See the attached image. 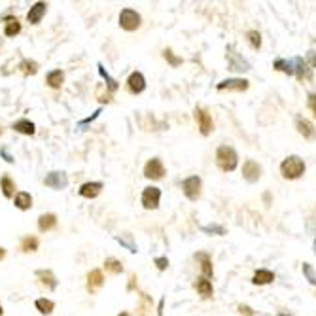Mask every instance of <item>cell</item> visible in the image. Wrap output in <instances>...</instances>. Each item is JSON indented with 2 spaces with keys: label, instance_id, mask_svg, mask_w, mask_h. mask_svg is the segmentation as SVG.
Masks as SVG:
<instances>
[{
  "label": "cell",
  "instance_id": "obj_14",
  "mask_svg": "<svg viewBox=\"0 0 316 316\" xmlns=\"http://www.w3.org/2000/svg\"><path fill=\"white\" fill-rule=\"evenodd\" d=\"M103 182H85L82 184V188H80V195L85 197V199H95L101 195V191H103Z\"/></svg>",
  "mask_w": 316,
  "mask_h": 316
},
{
  "label": "cell",
  "instance_id": "obj_3",
  "mask_svg": "<svg viewBox=\"0 0 316 316\" xmlns=\"http://www.w3.org/2000/svg\"><path fill=\"white\" fill-rule=\"evenodd\" d=\"M140 13L137 10H133V8H125V10H121L119 13V27L127 32H133L137 31L138 27H140Z\"/></svg>",
  "mask_w": 316,
  "mask_h": 316
},
{
  "label": "cell",
  "instance_id": "obj_10",
  "mask_svg": "<svg viewBox=\"0 0 316 316\" xmlns=\"http://www.w3.org/2000/svg\"><path fill=\"white\" fill-rule=\"evenodd\" d=\"M243 176L246 182L254 184V182H258L260 176H262V167H260L256 161H252V159H246L243 165Z\"/></svg>",
  "mask_w": 316,
  "mask_h": 316
},
{
  "label": "cell",
  "instance_id": "obj_6",
  "mask_svg": "<svg viewBox=\"0 0 316 316\" xmlns=\"http://www.w3.org/2000/svg\"><path fill=\"white\" fill-rule=\"evenodd\" d=\"M159 201H161V190L154 188V186H148L142 191V207L146 211H156L159 207Z\"/></svg>",
  "mask_w": 316,
  "mask_h": 316
},
{
  "label": "cell",
  "instance_id": "obj_17",
  "mask_svg": "<svg viewBox=\"0 0 316 316\" xmlns=\"http://www.w3.org/2000/svg\"><path fill=\"white\" fill-rule=\"evenodd\" d=\"M36 276H38L40 284H42L46 290H55V288H57V278H55V274H53L52 271L40 269V271L36 273Z\"/></svg>",
  "mask_w": 316,
  "mask_h": 316
},
{
  "label": "cell",
  "instance_id": "obj_32",
  "mask_svg": "<svg viewBox=\"0 0 316 316\" xmlns=\"http://www.w3.org/2000/svg\"><path fill=\"white\" fill-rule=\"evenodd\" d=\"M274 68L284 74H290V76L294 74V63H292V61H286V59H276V61H274Z\"/></svg>",
  "mask_w": 316,
  "mask_h": 316
},
{
  "label": "cell",
  "instance_id": "obj_47",
  "mask_svg": "<svg viewBox=\"0 0 316 316\" xmlns=\"http://www.w3.org/2000/svg\"><path fill=\"white\" fill-rule=\"evenodd\" d=\"M4 315V311H2V305H0V316Z\"/></svg>",
  "mask_w": 316,
  "mask_h": 316
},
{
  "label": "cell",
  "instance_id": "obj_18",
  "mask_svg": "<svg viewBox=\"0 0 316 316\" xmlns=\"http://www.w3.org/2000/svg\"><path fill=\"white\" fill-rule=\"evenodd\" d=\"M195 290H197L201 297H205V299H209V297H212V294H214V288H212V282L209 280V278H205V276H201V278H197V282H195Z\"/></svg>",
  "mask_w": 316,
  "mask_h": 316
},
{
  "label": "cell",
  "instance_id": "obj_11",
  "mask_svg": "<svg viewBox=\"0 0 316 316\" xmlns=\"http://www.w3.org/2000/svg\"><path fill=\"white\" fill-rule=\"evenodd\" d=\"M248 85H250L248 80H243V78H229V80H223V82L218 84V91H223V89H229V91H246Z\"/></svg>",
  "mask_w": 316,
  "mask_h": 316
},
{
  "label": "cell",
  "instance_id": "obj_23",
  "mask_svg": "<svg viewBox=\"0 0 316 316\" xmlns=\"http://www.w3.org/2000/svg\"><path fill=\"white\" fill-rule=\"evenodd\" d=\"M274 280V274L271 271H267V269H260V271H256L252 276V282L258 286H265V284H271Z\"/></svg>",
  "mask_w": 316,
  "mask_h": 316
},
{
  "label": "cell",
  "instance_id": "obj_9",
  "mask_svg": "<svg viewBox=\"0 0 316 316\" xmlns=\"http://www.w3.org/2000/svg\"><path fill=\"white\" fill-rule=\"evenodd\" d=\"M127 87H129V91L133 93V95H138V93H142L144 89H146V78H144V74L142 72H131V76L127 78Z\"/></svg>",
  "mask_w": 316,
  "mask_h": 316
},
{
  "label": "cell",
  "instance_id": "obj_1",
  "mask_svg": "<svg viewBox=\"0 0 316 316\" xmlns=\"http://www.w3.org/2000/svg\"><path fill=\"white\" fill-rule=\"evenodd\" d=\"M216 165L223 172H231L239 165V156L231 146H220L216 152Z\"/></svg>",
  "mask_w": 316,
  "mask_h": 316
},
{
  "label": "cell",
  "instance_id": "obj_41",
  "mask_svg": "<svg viewBox=\"0 0 316 316\" xmlns=\"http://www.w3.org/2000/svg\"><path fill=\"white\" fill-rule=\"evenodd\" d=\"M207 233H212V231H216V233H220V235H223V227H218V225H207V227H203Z\"/></svg>",
  "mask_w": 316,
  "mask_h": 316
},
{
  "label": "cell",
  "instance_id": "obj_37",
  "mask_svg": "<svg viewBox=\"0 0 316 316\" xmlns=\"http://www.w3.org/2000/svg\"><path fill=\"white\" fill-rule=\"evenodd\" d=\"M117 243L125 244L131 252H137V246H135L133 241H131V235H121V237H117Z\"/></svg>",
  "mask_w": 316,
  "mask_h": 316
},
{
  "label": "cell",
  "instance_id": "obj_48",
  "mask_svg": "<svg viewBox=\"0 0 316 316\" xmlns=\"http://www.w3.org/2000/svg\"><path fill=\"white\" fill-rule=\"evenodd\" d=\"M0 133H2V129H0Z\"/></svg>",
  "mask_w": 316,
  "mask_h": 316
},
{
  "label": "cell",
  "instance_id": "obj_15",
  "mask_svg": "<svg viewBox=\"0 0 316 316\" xmlns=\"http://www.w3.org/2000/svg\"><path fill=\"white\" fill-rule=\"evenodd\" d=\"M294 74H297L299 80H311V78H313L311 66H309V63H307L305 59H301V57H297L294 61Z\"/></svg>",
  "mask_w": 316,
  "mask_h": 316
},
{
  "label": "cell",
  "instance_id": "obj_34",
  "mask_svg": "<svg viewBox=\"0 0 316 316\" xmlns=\"http://www.w3.org/2000/svg\"><path fill=\"white\" fill-rule=\"evenodd\" d=\"M99 72H101V76H103V78L106 80V84H108V89H110V91H116V89H117V82L114 80V78H112V76H110V74L106 72L103 64H99Z\"/></svg>",
  "mask_w": 316,
  "mask_h": 316
},
{
  "label": "cell",
  "instance_id": "obj_7",
  "mask_svg": "<svg viewBox=\"0 0 316 316\" xmlns=\"http://www.w3.org/2000/svg\"><path fill=\"white\" fill-rule=\"evenodd\" d=\"M144 176L150 180H161L165 176V167H163L161 159L154 158L148 161L146 165H144Z\"/></svg>",
  "mask_w": 316,
  "mask_h": 316
},
{
  "label": "cell",
  "instance_id": "obj_22",
  "mask_svg": "<svg viewBox=\"0 0 316 316\" xmlns=\"http://www.w3.org/2000/svg\"><path fill=\"white\" fill-rule=\"evenodd\" d=\"M13 205H15L19 211H29V209L32 207L31 193H27V191H19V193H15V197H13Z\"/></svg>",
  "mask_w": 316,
  "mask_h": 316
},
{
  "label": "cell",
  "instance_id": "obj_46",
  "mask_svg": "<svg viewBox=\"0 0 316 316\" xmlns=\"http://www.w3.org/2000/svg\"><path fill=\"white\" fill-rule=\"evenodd\" d=\"M117 316H129V313H121V315H117Z\"/></svg>",
  "mask_w": 316,
  "mask_h": 316
},
{
  "label": "cell",
  "instance_id": "obj_12",
  "mask_svg": "<svg viewBox=\"0 0 316 316\" xmlns=\"http://www.w3.org/2000/svg\"><path fill=\"white\" fill-rule=\"evenodd\" d=\"M295 127H297V133H299L303 138H307V140H316V129L309 119H305V117H297Z\"/></svg>",
  "mask_w": 316,
  "mask_h": 316
},
{
  "label": "cell",
  "instance_id": "obj_20",
  "mask_svg": "<svg viewBox=\"0 0 316 316\" xmlns=\"http://www.w3.org/2000/svg\"><path fill=\"white\" fill-rule=\"evenodd\" d=\"M227 57L231 59V70H241V72H246V70H250V64L246 63L243 57H239L237 53L233 52L231 48L227 50Z\"/></svg>",
  "mask_w": 316,
  "mask_h": 316
},
{
  "label": "cell",
  "instance_id": "obj_33",
  "mask_svg": "<svg viewBox=\"0 0 316 316\" xmlns=\"http://www.w3.org/2000/svg\"><path fill=\"white\" fill-rule=\"evenodd\" d=\"M21 72L25 76H34V74L38 72V63H34V61H23L21 63Z\"/></svg>",
  "mask_w": 316,
  "mask_h": 316
},
{
  "label": "cell",
  "instance_id": "obj_24",
  "mask_svg": "<svg viewBox=\"0 0 316 316\" xmlns=\"http://www.w3.org/2000/svg\"><path fill=\"white\" fill-rule=\"evenodd\" d=\"M55 225H57V216L55 214H42L38 218V229L40 231H52Z\"/></svg>",
  "mask_w": 316,
  "mask_h": 316
},
{
  "label": "cell",
  "instance_id": "obj_4",
  "mask_svg": "<svg viewBox=\"0 0 316 316\" xmlns=\"http://www.w3.org/2000/svg\"><path fill=\"white\" fill-rule=\"evenodd\" d=\"M201 188H203V182L199 176H190L182 182V191L184 195L190 201H197L201 197Z\"/></svg>",
  "mask_w": 316,
  "mask_h": 316
},
{
  "label": "cell",
  "instance_id": "obj_13",
  "mask_svg": "<svg viewBox=\"0 0 316 316\" xmlns=\"http://www.w3.org/2000/svg\"><path fill=\"white\" fill-rule=\"evenodd\" d=\"M46 10H48V4H46V2H36V4H32L29 13H27V21L31 23V25H38V23L42 21L44 15H46Z\"/></svg>",
  "mask_w": 316,
  "mask_h": 316
},
{
  "label": "cell",
  "instance_id": "obj_28",
  "mask_svg": "<svg viewBox=\"0 0 316 316\" xmlns=\"http://www.w3.org/2000/svg\"><path fill=\"white\" fill-rule=\"evenodd\" d=\"M195 258L201 262V271L205 273V276H212L214 269H212V262H211V258H209V254L201 252V254H197Z\"/></svg>",
  "mask_w": 316,
  "mask_h": 316
},
{
  "label": "cell",
  "instance_id": "obj_36",
  "mask_svg": "<svg viewBox=\"0 0 316 316\" xmlns=\"http://www.w3.org/2000/svg\"><path fill=\"white\" fill-rule=\"evenodd\" d=\"M248 40H250V44H252L254 50H260L262 48V34L258 31H250L248 32Z\"/></svg>",
  "mask_w": 316,
  "mask_h": 316
},
{
  "label": "cell",
  "instance_id": "obj_27",
  "mask_svg": "<svg viewBox=\"0 0 316 316\" xmlns=\"http://www.w3.org/2000/svg\"><path fill=\"white\" fill-rule=\"evenodd\" d=\"M36 311L40 313V315H52L53 309H55V303H53L52 299H46V297H40V299H36Z\"/></svg>",
  "mask_w": 316,
  "mask_h": 316
},
{
  "label": "cell",
  "instance_id": "obj_30",
  "mask_svg": "<svg viewBox=\"0 0 316 316\" xmlns=\"http://www.w3.org/2000/svg\"><path fill=\"white\" fill-rule=\"evenodd\" d=\"M21 250L23 252H36V250H38V239H36V237H31V235H29V237H25V239H23L21 241Z\"/></svg>",
  "mask_w": 316,
  "mask_h": 316
},
{
  "label": "cell",
  "instance_id": "obj_39",
  "mask_svg": "<svg viewBox=\"0 0 316 316\" xmlns=\"http://www.w3.org/2000/svg\"><path fill=\"white\" fill-rule=\"evenodd\" d=\"M156 265H158L159 271H165L169 267V260L167 258H156Z\"/></svg>",
  "mask_w": 316,
  "mask_h": 316
},
{
  "label": "cell",
  "instance_id": "obj_2",
  "mask_svg": "<svg viewBox=\"0 0 316 316\" xmlns=\"http://www.w3.org/2000/svg\"><path fill=\"white\" fill-rule=\"evenodd\" d=\"M280 172L286 180H295L299 178L303 172H305V161L297 156H290L282 161L280 165Z\"/></svg>",
  "mask_w": 316,
  "mask_h": 316
},
{
  "label": "cell",
  "instance_id": "obj_44",
  "mask_svg": "<svg viewBox=\"0 0 316 316\" xmlns=\"http://www.w3.org/2000/svg\"><path fill=\"white\" fill-rule=\"evenodd\" d=\"M2 156L6 158V161H8V163H11V161H13V159H11V156L8 154V150H2Z\"/></svg>",
  "mask_w": 316,
  "mask_h": 316
},
{
  "label": "cell",
  "instance_id": "obj_8",
  "mask_svg": "<svg viewBox=\"0 0 316 316\" xmlns=\"http://www.w3.org/2000/svg\"><path fill=\"white\" fill-rule=\"evenodd\" d=\"M44 184H46L48 188H52V190H64V188L68 186V178H66L64 172L55 170V172H50V174L44 178Z\"/></svg>",
  "mask_w": 316,
  "mask_h": 316
},
{
  "label": "cell",
  "instance_id": "obj_21",
  "mask_svg": "<svg viewBox=\"0 0 316 316\" xmlns=\"http://www.w3.org/2000/svg\"><path fill=\"white\" fill-rule=\"evenodd\" d=\"M11 129L15 131V133H21V135H34L36 133V127H34V123H32L31 119H19V121H15L13 125H11Z\"/></svg>",
  "mask_w": 316,
  "mask_h": 316
},
{
  "label": "cell",
  "instance_id": "obj_43",
  "mask_svg": "<svg viewBox=\"0 0 316 316\" xmlns=\"http://www.w3.org/2000/svg\"><path fill=\"white\" fill-rule=\"evenodd\" d=\"M129 280H131V282H129V290H133V288H135V282H137V274H131Z\"/></svg>",
  "mask_w": 316,
  "mask_h": 316
},
{
  "label": "cell",
  "instance_id": "obj_35",
  "mask_svg": "<svg viewBox=\"0 0 316 316\" xmlns=\"http://www.w3.org/2000/svg\"><path fill=\"white\" fill-rule=\"evenodd\" d=\"M303 274H305V278L311 282L313 286H316V271L313 269V265L311 263H303Z\"/></svg>",
  "mask_w": 316,
  "mask_h": 316
},
{
  "label": "cell",
  "instance_id": "obj_5",
  "mask_svg": "<svg viewBox=\"0 0 316 316\" xmlns=\"http://www.w3.org/2000/svg\"><path fill=\"white\" fill-rule=\"evenodd\" d=\"M195 119H197V123H199V131L201 135H205V137H209L212 131H214V121H212V116L209 114V110H205V108H195Z\"/></svg>",
  "mask_w": 316,
  "mask_h": 316
},
{
  "label": "cell",
  "instance_id": "obj_42",
  "mask_svg": "<svg viewBox=\"0 0 316 316\" xmlns=\"http://www.w3.org/2000/svg\"><path fill=\"white\" fill-rule=\"evenodd\" d=\"M239 311H241V315H244V316H254L252 309H250V307H246V305H239Z\"/></svg>",
  "mask_w": 316,
  "mask_h": 316
},
{
  "label": "cell",
  "instance_id": "obj_45",
  "mask_svg": "<svg viewBox=\"0 0 316 316\" xmlns=\"http://www.w3.org/2000/svg\"><path fill=\"white\" fill-rule=\"evenodd\" d=\"M4 258H6V250H4V248H2V246H0V262H2V260H4Z\"/></svg>",
  "mask_w": 316,
  "mask_h": 316
},
{
  "label": "cell",
  "instance_id": "obj_25",
  "mask_svg": "<svg viewBox=\"0 0 316 316\" xmlns=\"http://www.w3.org/2000/svg\"><path fill=\"white\" fill-rule=\"evenodd\" d=\"M0 190H2V195L4 197H13L15 195V182L8 176V174H4L2 178H0Z\"/></svg>",
  "mask_w": 316,
  "mask_h": 316
},
{
  "label": "cell",
  "instance_id": "obj_38",
  "mask_svg": "<svg viewBox=\"0 0 316 316\" xmlns=\"http://www.w3.org/2000/svg\"><path fill=\"white\" fill-rule=\"evenodd\" d=\"M163 57H165V59H167V61L172 64V66H178V64H182V59H180V57H174V53L170 52V50H165V52H163Z\"/></svg>",
  "mask_w": 316,
  "mask_h": 316
},
{
  "label": "cell",
  "instance_id": "obj_26",
  "mask_svg": "<svg viewBox=\"0 0 316 316\" xmlns=\"http://www.w3.org/2000/svg\"><path fill=\"white\" fill-rule=\"evenodd\" d=\"M19 32H21V23H19V19L8 17V19H6V27H4V34H6L8 38H13V36H17Z\"/></svg>",
  "mask_w": 316,
  "mask_h": 316
},
{
  "label": "cell",
  "instance_id": "obj_31",
  "mask_svg": "<svg viewBox=\"0 0 316 316\" xmlns=\"http://www.w3.org/2000/svg\"><path fill=\"white\" fill-rule=\"evenodd\" d=\"M140 307L137 309V315L138 316H150V311H152V301H150V297L146 294L140 295Z\"/></svg>",
  "mask_w": 316,
  "mask_h": 316
},
{
  "label": "cell",
  "instance_id": "obj_19",
  "mask_svg": "<svg viewBox=\"0 0 316 316\" xmlns=\"http://www.w3.org/2000/svg\"><path fill=\"white\" fill-rule=\"evenodd\" d=\"M46 84L50 85L52 89H61L64 84V72L63 70H52V72H48Z\"/></svg>",
  "mask_w": 316,
  "mask_h": 316
},
{
  "label": "cell",
  "instance_id": "obj_16",
  "mask_svg": "<svg viewBox=\"0 0 316 316\" xmlns=\"http://www.w3.org/2000/svg\"><path fill=\"white\" fill-rule=\"evenodd\" d=\"M103 284H105V276H103V271L93 269L91 273L87 274V290H89L91 294H95L97 290H99V288H101Z\"/></svg>",
  "mask_w": 316,
  "mask_h": 316
},
{
  "label": "cell",
  "instance_id": "obj_40",
  "mask_svg": "<svg viewBox=\"0 0 316 316\" xmlns=\"http://www.w3.org/2000/svg\"><path fill=\"white\" fill-rule=\"evenodd\" d=\"M309 108L313 110V114L316 116V93H309Z\"/></svg>",
  "mask_w": 316,
  "mask_h": 316
},
{
  "label": "cell",
  "instance_id": "obj_29",
  "mask_svg": "<svg viewBox=\"0 0 316 316\" xmlns=\"http://www.w3.org/2000/svg\"><path fill=\"white\" fill-rule=\"evenodd\" d=\"M105 269L108 271V273H112V274L123 273V265H121V262H119V260H116V258H108V260L105 262Z\"/></svg>",
  "mask_w": 316,
  "mask_h": 316
}]
</instances>
